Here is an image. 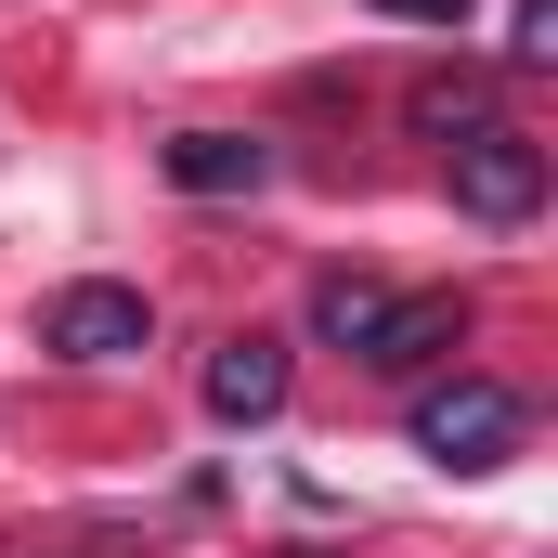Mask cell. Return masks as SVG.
<instances>
[{"label": "cell", "instance_id": "cell-1", "mask_svg": "<svg viewBox=\"0 0 558 558\" xmlns=\"http://www.w3.org/2000/svg\"><path fill=\"white\" fill-rule=\"evenodd\" d=\"M428 468H454V481H481V468H507L520 441H533V403L507 390V377H428L416 403H403Z\"/></svg>", "mask_w": 558, "mask_h": 558}, {"label": "cell", "instance_id": "cell-2", "mask_svg": "<svg viewBox=\"0 0 558 558\" xmlns=\"http://www.w3.org/2000/svg\"><path fill=\"white\" fill-rule=\"evenodd\" d=\"M441 182H454V208H468V221H494V234H507V221H533V208H546V143L494 118V131L441 143Z\"/></svg>", "mask_w": 558, "mask_h": 558}, {"label": "cell", "instance_id": "cell-3", "mask_svg": "<svg viewBox=\"0 0 558 558\" xmlns=\"http://www.w3.org/2000/svg\"><path fill=\"white\" fill-rule=\"evenodd\" d=\"M39 351L52 364H131V351H156V299L143 286H52L39 299Z\"/></svg>", "mask_w": 558, "mask_h": 558}, {"label": "cell", "instance_id": "cell-4", "mask_svg": "<svg viewBox=\"0 0 558 558\" xmlns=\"http://www.w3.org/2000/svg\"><path fill=\"white\" fill-rule=\"evenodd\" d=\"M286 377H299V364H286V338L247 325V338H221V351H208V377H195V390H208V416H221V428H260V416H286Z\"/></svg>", "mask_w": 558, "mask_h": 558}, {"label": "cell", "instance_id": "cell-5", "mask_svg": "<svg viewBox=\"0 0 558 558\" xmlns=\"http://www.w3.org/2000/svg\"><path fill=\"white\" fill-rule=\"evenodd\" d=\"M454 338H468V299H454V286H428V299H390V312H377V338H364L351 364H377V377H416V364H441Z\"/></svg>", "mask_w": 558, "mask_h": 558}, {"label": "cell", "instance_id": "cell-6", "mask_svg": "<svg viewBox=\"0 0 558 558\" xmlns=\"http://www.w3.org/2000/svg\"><path fill=\"white\" fill-rule=\"evenodd\" d=\"M156 169H169L182 195H260V182H274V143L260 131H169Z\"/></svg>", "mask_w": 558, "mask_h": 558}, {"label": "cell", "instance_id": "cell-7", "mask_svg": "<svg viewBox=\"0 0 558 558\" xmlns=\"http://www.w3.org/2000/svg\"><path fill=\"white\" fill-rule=\"evenodd\" d=\"M377 312H390V286H377V274H325V286H312V338H325V351H364Z\"/></svg>", "mask_w": 558, "mask_h": 558}, {"label": "cell", "instance_id": "cell-8", "mask_svg": "<svg viewBox=\"0 0 558 558\" xmlns=\"http://www.w3.org/2000/svg\"><path fill=\"white\" fill-rule=\"evenodd\" d=\"M416 143H468V131H494V78H416Z\"/></svg>", "mask_w": 558, "mask_h": 558}, {"label": "cell", "instance_id": "cell-9", "mask_svg": "<svg viewBox=\"0 0 558 558\" xmlns=\"http://www.w3.org/2000/svg\"><path fill=\"white\" fill-rule=\"evenodd\" d=\"M507 65H558V0H520L507 13Z\"/></svg>", "mask_w": 558, "mask_h": 558}, {"label": "cell", "instance_id": "cell-10", "mask_svg": "<svg viewBox=\"0 0 558 558\" xmlns=\"http://www.w3.org/2000/svg\"><path fill=\"white\" fill-rule=\"evenodd\" d=\"M377 13H403V26H468V0H377Z\"/></svg>", "mask_w": 558, "mask_h": 558}]
</instances>
